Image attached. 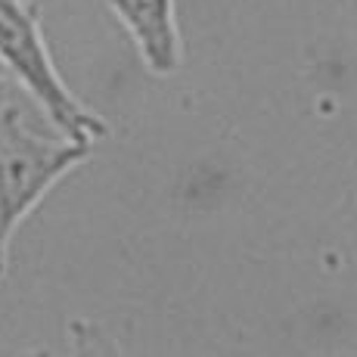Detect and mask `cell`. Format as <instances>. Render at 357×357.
<instances>
[{
    "instance_id": "5b68a950",
    "label": "cell",
    "mask_w": 357,
    "mask_h": 357,
    "mask_svg": "<svg viewBox=\"0 0 357 357\" xmlns=\"http://www.w3.org/2000/svg\"><path fill=\"white\" fill-rule=\"evenodd\" d=\"M19 357H53L50 348H29V351H22Z\"/></svg>"
},
{
    "instance_id": "277c9868",
    "label": "cell",
    "mask_w": 357,
    "mask_h": 357,
    "mask_svg": "<svg viewBox=\"0 0 357 357\" xmlns=\"http://www.w3.org/2000/svg\"><path fill=\"white\" fill-rule=\"evenodd\" d=\"M72 357H128L112 333L91 317H72L66 326Z\"/></svg>"
},
{
    "instance_id": "3957f363",
    "label": "cell",
    "mask_w": 357,
    "mask_h": 357,
    "mask_svg": "<svg viewBox=\"0 0 357 357\" xmlns=\"http://www.w3.org/2000/svg\"><path fill=\"white\" fill-rule=\"evenodd\" d=\"M109 13L128 31L140 63L155 78H171L183 66V34L177 0H106Z\"/></svg>"
},
{
    "instance_id": "7a4b0ae2",
    "label": "cell",
    "mask_w": 357,
    "mask_h": 357,
    "mask_svg": "<svg viewBox=\"0 0 357 357\" xmlns=\"http://www.w3.org/2000/svg\"><path fill=\"white\" fill-rule=\"evenodd\" d=\"M0 63L25 97L72 140L97 146L109 137L106 119L75 97L59 75L34 0H0Z\"/></svg>"
},
{
    "instance_id": "6da1fadb",
    "label": "cell",
    "mask_w": 357,
    "mask_h": 357,
    "mask_svg": "<svg viewBox=\"0 0 357 357\" xmlns=\"http://www.w3.org/2000/svg\"><path fill=\"white\" fill-rule=\"evenodd\" d=\"M91 155V143L63 134L34 100L0 106V280L10 271L13 236L25 218Z\"/></svg>"
},
{
    "instance_id": "8992f818",
    "label": "cell",
    "mask_w": 357,
    "mask_h": 357,
    "mask_svg": "<svg viewBox=\"0 0 357 357\" xmlns=\"http://www.w3.org/2000/svg\"><path fill=\"white\" fill-rule=\"evenodd\" d=\"M6 78H10V72H6L3 63H0V81H6Z\"/></svg>"
}]
</instances>
